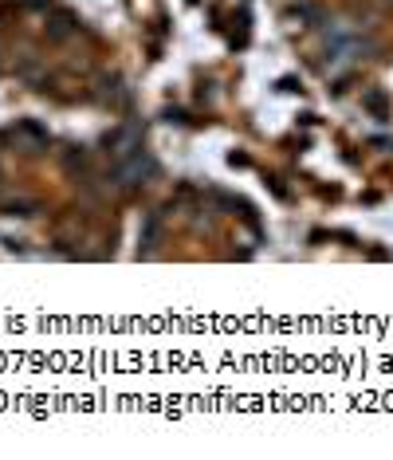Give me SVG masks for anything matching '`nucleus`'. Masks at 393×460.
<instances>
[{
  "label": "nucleus",
  "instance_id": "obj_1",
  "mask_svg": "<svg viewBox=\"0 0 393 460\" xmlns=\"http://www.w3.org/2000/svg\"><path fill=\"white\" fill-rule=\"evenodd\" d=\"M157 165L150 162V158H142V153H130V162L118 169V181L122 185H134V181H142V177H150Z\"/></svg>",
  "mask_w": 393,
  "mask_h": 460
}]
</instances>
